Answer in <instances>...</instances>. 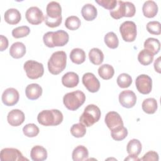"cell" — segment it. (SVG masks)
<instances>
[{
  "label": "cell",
  "mask_w": 161,
  "mask_h": 161,
  "mask_svg": "<svg viewBox=\"0 0 161 161\" xmlns=\"http://www.w3.org/2000/svg\"><path fill=\"white\" fill-rule=\"evenodd\" d=\"M86 53L82 48H74L70 53V58L71 61L76 64H82L86 60Z\"/></svg>",
  "instance_id": "27"
},
{
  "label": "cell",
  "mask_w": 161,
  "mask_h": 161,
  "mask_svg": "<svg viewBox=\"0 0 161 161\" xmlns=\"http://www.w3.org/2000/svg\"><path fill=\"white\" fill-rule=\"evenodd\" d=\"M70 133L75 138L83 137L86 133V126L81 123L74 124L70 128Z\"/></svg>",
  "instance_id": "35"
},
{
  "label": "cell",
  "mask_w": 161,
  "mask_h": 161,
  "mask_svg": "<svg viewBox=\"0 0 161 161\" xmlns=\"http://www.w3.org/2000/svg\"><path fill=\"white\" fill-rule=\"evenodd\" d=\"M25 17L28 23L34 25L42 23L44 19L42 11L36 6L29 8L25 13Z\"/></svg>",
  "instance_id": "11"
},
{
  "label": "cell",
  "mask_w": 161,
  "mask_h": 161,
  "mask_svg": "<svg viewBox=\"0 0 161 161\" xmlns=\"http://www.w3.org/2000/svg\"><path fill=\"white\" fill-rule=\"evenodd\" d=\"M157 102L155 99L149 97L145 99L142 104V108L143 111L147 114H153L157 109Z\"/></svg>",
  "instance_id": "28"
},
{
  "label": "cell",
  "mask_w": 161,
  "mask_h": 161,
  "mask_svg": "<svg viewBox=\"0 0 161 161\" xmlns=\"http://www.w3.org/2000/svg\"><path fill=\"white\" fill-rule=\"evenodd\" d=\"M79 75L74 72H68L62 77V84L69 88L76 87L79 84Z\"/></svg>",
  "instance_id": "18"
},
{
  "label": "cell",
  "mask_w": 161,
  "mask_h": 161,
  "mask_svg": "<svg viewBox=\"0 0 161 161\" xmlns=\"http://www.w3.org/2000/svg\"><path fill=\"white\" fill-rule=\"evenodd\" d=\"M85 101L86 95L80 90L68 92L63 97L64 106L70 111H75L79 108L84 103Z\"/></svg>",
  "instance_id": "5"
},
{
  "label": "cell",
  "mask_w": 161,
  "mask_h": 161,
  "mask_svg": "<svg viewBox=\"0 0 161 161\" xmlns=\"http://www.w3.org/2000/svg\"><path fill=\"white\" fill-rule=\"evenodd\" d=\"M0 41H1L0 50L3 52L4 50H6L8 47V40L6 36L1 35L0 36Z\"/></svg>",
  "instance_id": "44"
},
{
  "label": "cell",
  "mask_w": 161,
  "mask_h": 161,
  "mask_svg": "<svg viewBox=\"0 0 161 161\" xmlns=\"http://www.w3.org/2000/svg\"><path fill=\"white\" fill-rule=\"evenodd\" d=\"M19 95L18 91L13 87L7 88L2 94V102L8 106L15 105L19 101Z\"/></svg>",
  "instance_id": "13"
},
{
  "label": "cell",
  "mask_w": 161,
  "mask_h": 161,
  "mask_svg": "<svg viewBox=\"0 0 161 161\" xmlns=\"http://www.w3.org/2000/svg\"><path fill=\"white\" fill-rule=\"evenodd\" d=\"M125 160H140V158H138V156H133V155H129L126 158H125Z\"/></svg>",
  "instance_id": "46"
},
{
  "label": "cell",
  "mask_w": 161,
  "mask_h": 161,
  "mask_svg": "<svg viewBox=\"0 0 161 161\" xmlns=\"http://www.w3.org/2000/svg\"><path fill=\"white\" fill-rule=\"evenodd\" d=\"M0 159L1 161H28V159L25 157L19 150L14 148L2 149L0 153Z\"/></svg>",
  "instance_id": "9"
},
{
  "label": "cell",
  "mask_w": 161,
  "mask_h": 161,
  "mask_svg": "<svg viewBox=\"0 0 161 161\" xmlns=\"http://www.w3.org/2000/svg\"><path fill=\"white\" fill-rule=\"evenodd\" d=\"M82 83L91 92H96L100 88V82L97 78L91 72H87L82 76Z\"/></svg>",
  "instance_id": "12"
},
{
  "label": "cell",
  "mask_w": 161,
  "mask_h": 161,
  "mask_svg": "<svg viewBox=\"0 0 161 161\" xmlns=\"http://www.w3.org/2000/svg\"><path fill=\"white\" fill-rule=\"evenodd\" d=\"M145 49L150 52L153 55L158 53L160 49V43L159 40L155 38H147L143 44Z\"/></svg>",
  "instance_id": "25"
},
{
  "label": "cell",
  "mask_w": 161,
  "mask_h": 161,
  "mask_svg": "<svg viewBox=\"0 0 161 161\" xmlns=\"http://www.w3.org/2000/svg\"><path fill=\"white\" fill-rule=\"evenodd\" d=\"M111 131V137L116 141H121L124 140L128 135V130L126 128L123 126H119Z\"/></svg>",
  "instance_id": "33"
},
{
  "label": "cell",
  "mask_w": 161,
  "mask_h": 161,
  "mask_svg": "<svg viewBox=\"0 0 161 161\" xmlns=\"http://www.w3.org/2000/svg\"><path fill=\"white\" fill-rule=\"evenodd\" d=\"M114 74V68L109 64H103L98 69L99 75L104 80L110 79L113 77Z\"/></svg>",
  "instance_id": "30"
},
{
  "label": "cell",
  "mask_w": 161,
  "mask_h": 161,
  "mask_svg": "<svg viewBox=\"0 0 161 161\" xmlns=\"http://www.w3.org/2000/svg\"><path fill=\"white\" fill-rule=\"evenodd\" d=\"M101 110L95 104H89L85 109L79 118V122L87 127L92 126L97 122L101 118Z\"/></svg>",
  "instance_id": "6"
},
{
  "label": "cell",
  "mask_w": 161,
  "mask_h": 161,
  "mask_svg": "<svg viewBox=\"0 0 161 161\" xmlns=\"http://www.w3.org/2000/svg\"><path fill=\"white\" fill-rule=\"evenodd\" d=\"M25 116L24 113L20 109H14L10 111L7 116L8 123L13 126L21 125L25 121Z\"/></svg>",
  "instance_id": "16"
},
{
  "label": "cell",
  "mask_w": 161,
  "mask_h": 161,
  "mask_svg": "<svg viewBox=\"0 0 161 161\" xmlns=\"http://www.w3.org/2000/svg\"><path fill=\"white\" fill-rule=\"evenodd\" d=\"M125 16L124 17H133L136 12V8L133 3L129 1H124Z\"/></svg>",
  "instance_id": "41"
},
{
  "label": "cell",
  "mask_w": 161,
  "mask_h": 161,
  "mask_svg": "<svg viewBox=\"0 0 161 161\" xmlns=\"http://www.w3.org/2000/svg\"><path fill=\"white\" fill-rule=\"evenodd\" d=\"M30 33V29L27 26H21L14 28L12 30V36L15 38H19L26 36Z\"/></svg>",
  "instance_id": "39"
},
{
  "label": "cell",
  "mask_w": 161,
  "mask_h": 161,
  "mask_svg": "<svg viewBox=\"0 0 161 161\" xmlns=\"http://www.w3.org/2000/svg\"><path fill=\"white\" fill-rule=\"evenodd\" d=\"M81 14L86 21H92L97 14L96 8L92 4L87 3L84 4L81 9Z\"/></svg>",
  "instance_id": "22"
},
{
  "label": "cell",
  "mask_w": 161,
  "mask_h": 161,
  "mask_svg": "<svg viewBox=\"0 0 161 161\" xmlns=\"http://www.w3.org/2000/svg\"><path fill=\"white\" fill-rule=\"evenodd\" d=\"M160 25V23L158 21H149L147 24V30L151 34L158 35L161 33Z\"/></svg>",
  "instance_id": "40"
},
{
  "label": "cell",
  "mask_w": 161,
  "mask_h": 161,
  "mask_svg": "<svg viewBox=\"0 0 161 161\" xmlns=\"http://www.w3.org/2000/svg\"><path fill=\"white\" fill-rule=\"evenodd\" d=\"M104 43L110 48L114 49L118 47L119 40L117 35L113 31L108 32L104 38Z\"/></svg>",
  "instance_id": "32"
},
{
  "label": "cell",
  "mask_w": 161,
  "mask_h": 161,
  "mask_svg": "<svg viewBox=\"0 0 161 161\" xmlns=\"http://www.w3.org/2000/svg\"><path fill=\"white\" fill-rule=\"evenodd\" d=\"M119 32L124 41L127 42H133L137 34L136 25L132 21H126L119 26Z\"/></svg>",
  "instance_id": "8"
},
{
  "label": "cell",
  "mask_w": 161,
  "mask_h": 161,
  "mask_svg": "<svg viewBox=\"0 0 161 161\" xmlns=\"http://www.w3.org/2000/svg\"><path fill=\"white\" fill-rule=\"evenodd\" d=\"M154 55L146 49L142 50L138 55V60L143 65H148L153 60Z\"/></svg>",
  "instance_id": "31"
},
{
  "label": "cell",
  "mask_w": 161,
  "mask_h": 161,
  "mask_svg": "<svg viewBox=\"0 0 161 161\" xmlns=\"http://www.w3.org/2000/svg\"><path fill=\"white\" fill-rule=\"evenodd\" d=\"M104 121L110 130L123 125V121L121 116L116 111L108 112L106 114Z\"/></svg>",
  "instance_id": "15"
},
{
  "label": "cell",
  "mask_w": 161,
  "mask_h": 161,
  "mask_svg": "<svg viewBox=\"0 0 161 161\" xmlns=\"http://www.w3.org/2000/svg\"><path fill=\"white\" fill-rule=\"evenodd\" d=\"M4 18L8 24L16 25L20 21L21 16L20 12L17 9L9 8L5 11Z\"/></svg>",
  "instance_id": "19"
},
{
  "label": "cell",
  "mask_w": 161,
  "mask_h": 161,
  "mask_svg": "<svg viewBox=\"0 0 161 161\" xmlns=\"http://www.w3.org/2000/svg\"><path fill=\"white\" fill-rule=\"evenodd\" d=\"M140 160H154L158 161V155L155 151H149L147 152L142 158L140 159Z\"/></svg>",
  "instance_id": "43"
},
{
  "label": "cell",
  "mask_w": 161,
  "mask_h": 161,
  "mask_svg": "<svg viewBox=\"0 0 161 161\" xmlns=\"http://www.w3.org/2000/svg\"><path fill=\"white\" fill-rule=\"evenodd\" d=\"M142 143L138 139L133 138L129 141L126 145V151L130 155L138 156L142 151Z\"/></svg>",
  "instance_id": "26"
},
{
  "label": "cell",
  "mask_w": 161,
  "mask_h": 161,
  "mask_svg": "<svg viewBox=\"0 0 161 161\" xmlns=\"http://www.w3.org/2000/svg\"><path fill=\"white\" fill-rule=\"evenodd\" d=\"M109 13L111 16L116 19H118L124 17L125 16L124 1H118L117 2V4L115 8L112 10H110Z\"/></svg>",
  "instance_id": "34"
},
{
  "label": "cell",
  "mask_w": 161,
  "mask_h": 161,
  "mask_svg": "<svg viewBox=\"0 0 161 161\" xmlns=\"http://www.w3.org/2000/svg\"><path fill=\"white\" fill-rule=\"evenodd\" d=\"M119 102L123 107L131 108L136 103V96L131 90L123 91L119 94Z\"/></svg>",
  "instance_id": "14"
},
{
  "label": "cell",
  "mask_w": 161,
  "mask_h": 161,
  "mask_svg": "<svg viewBox=\"0 0 161 161\" xmlns=\"http://www.w3.org/2000/svg\"><path fill=\"white\" fill-rule=\"evenodd\" d=\"M39 131L38 127L34 123H28L23 128L24 135L28 137H35L38 135Z\"/></svg>",
  "instance_id": "37"
},
{
  "label": "cell",
  "mask_w": 161,
  "mask_h": 161,
  "mask_svg": "<svg viewBox=\"0 0 161 161\" xmlns=\"http://www.w3.org/2000/svg\"><path fill=\"white\" fill-rule=\"evenodd\" d=\"M46 15L44 17L45 25L50 28H55L62 23V8L56 1L48 3L46 8Z\"/></svg>",
  "instance_id": "1"
},
{
  "label": "cell",
  "mask_w": 161,
  "mask_h": 161,
  "mask_svg": "<svg viewBox=\"0 0 161 161\" xmlns=\"http://www.w3.org/2000/svg\"><path fill=\"white\" fill-rule=\"evenodd\" d=\"M89 152L87 148L83 145H78L76 147L72 153V160L74 161H82L87 158Z\"/></svg>",
  "instance_id": "24"
},
{
  "label": "cell",
  "mask_w": 161,
  "mask_h": 161,
  "mask_svg": "<svg viewBox=\"0 0 161 161\" xmlns=\"http://www.w3.org/2000/svg\"><path fill=\"white\" fill-rule=\"evenodd\" d=\"M154 69L158 73H160V57H158L154 62Z\"/></svg>",
  "instance_id": "45"
},
{
  "label": "cell",
  "mask_w": 161,
  "mask_h": 161,
  "mask_svg": "<svg viewBox=\"0 0 161 161\" xmlns=\"http://www.w3.org/2000/svg\"><path fill=\"white\" fill-rule=\"evenodd\" d=\"M26 53V47L22 42H16L12 44L9 49L10 55L14 58H20Z\"/></svg>",
  "instance_id": "23"
},
{
  "label": "cell",
  "mask_w": 161,
  "mask_h": 161,
  "mask_svg": "<svg viewBox=\"0 0 161 161\" xmlns=\"http://www.w3.org/2000/svg\"><path fill=\"white\" fill-rule=\"evenodd\" d=\"M38 122L45 126H57L63 121L62 113L58 109H47L40 111L37 116Z\"/></svg>",
  "instance_id": "3"
},
{
  "label": "cell",
  "mask_w": 161,
  "mask_h": 161,
  "mask_svg": "<svg viewBox=\"0 0 161 161\" xmlns=\"http://www.w3.org/2000/svg\"><path fill=\"white\" fill-rule=\"evenodd\" d=\"M81 25L80 19L76 16H70L66 18L65 26L70 30H77Z\"/></svg>",
  "instance_id": "36"
},
{
  "label": "cell",
  "mask_w": 161,
  "mask_h": 161,
  "mask_svg": "<svg viewBox=\"0 0 161 161\" xmlns=\"http://www.w3.org/2000/svg\"><path fill=\"white\" fill-rule=\"evenodd\" d=\"M67 55L64 51L53 52L48 61V69L53 75L62 72L66 67Z\"/></svg>",
  "instance_id": "4"
},
{
  "label": "cell",
  "mask_w": 161,
  "mask_h": 161,
  "mask_svg": "<svg viewBox=\"0 0 161 161\" xmlns=\"http://www.w3.org/2000/svg\"><path fill=\"white\" fill-rule=\"evenodd\" d=\"M23 69L28 78L36 79L41 77L44 73V67L42 63L35 60H27L23 65Z\"/></svg>",
  "instance_id": "7"
},
{
  "label": "cell",
  "mask_w": 161,
  "mask_h": 161,
  "mask_svg": "<svg viewBox=\"0 0 161 161\" xmlns=\"http://www.w3.org/2000/svg\"><path fill=\"white\" fill-rule=\"evenodd\" d=\"M95 2L105 9L112 10L115 8L117 4L116 0H96Z\"/></svg>",
  "instance_id": "42"
},
{
  "label": "cell",
  "mask_w": 161,
  "mask_h": 161,
  "mask_svg": "<svg viewBox=\"0 0 161 161\" xmlns=\"http://www.w3.org/2000/svg\"><path fill=\"white\" fill-rule=\"evenodd\" d=\"M89 58L91 63L94 65H100L104 60L103 52L97 48H92L89 52Z\"/></svg>",
  "instance_id": "29"
},
{
  "label": "cell",
  "mask_w": 161,
  "mask_h": 161,
  "mask_svg": "<svg viewBox=\"0 0 161 161\" xmlns=\"http://www.w3.org/2000/svg\"><path fill=\"white\" fill-rule=\"evenodd\" d=\"M135 86L139 92L143 94H148L152 89V80L148 75L141 74L136 78Z\"/></svg>",
  "instance_id": "10"
},
{
  "label": "cell",
  "mask_w": 161,
  "mask_h": 161,
  "mask_svg": "<svg viewBox=\"0 0 161 161\" xmlns=\"http://www.w3.org/2000/svg\"><path fill=\"white\" fill-rule=\"evenodd\" d=\"M42 87L36 83L28 85L25 89V94L28 99L30 100H35L38 99L42 94Z\"/></svg>",
  "instance_id": "17"
},
{
  "label": "cell",
  "mask_w": 161,
  "mask_h": 161,
  "mask_svg": "<svg viewBox=\"0 0 161 161\" xmlns=\"http://www.w3.org/2000/svg\"><path fill=\"white\" fill-rule=\"evenodd\" d=\"M30 157L33 161H43L47 158V151L42 146L36 145L31 148Z\"/></svg>",
  "instance_id": "21"
},
{
  "label": "cell",
  "mask_w": 161,
  "mask_h": 161,
  "mask_svg": "<svg viewBox=\"0 0 161 161\" xmlns=\"http://www.w3.org/2000/svg\"><path fill=\"white\" fill-rule=\"evenodd\" d=\"M69 40V34L62 30L56 31H48L43 36L44 44L49 48L63 47L68 43Z\"/></svg>",
  "instance_id": "2"
},
{
  "label": "cell",
  "mask_w": 161,
  "mask_h": 161,
  "mask_svg": "<svg viewBox=\"0 0 161 161\" xmlns=\"http://www.w3.org/2000/svg\"><path fill=\"white\" fill-rule=\"evenodd\" d=\"M142 11L143 15L147 18H153L157 14L158 6L154 1H147L143 4Z\"/></svg>",
  "instance_id": "20"
},
{
  "label": "cell",
  "mask_w": 161,
  "mask_h": 161,
  "mask_svg": "<svg viewBox=\"0 0 161 161\" xmlns=\"http://www.w3.org/2000/svg\"><path fill=\"white\" fill-rule=\"evenodd\" d=\"M116 82L119 87L121 88H126L131 84L132 78L129 74L122 73L118 75Z\"/></svg>",
  "instance_id": "38"
}]
</instances>
